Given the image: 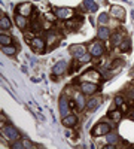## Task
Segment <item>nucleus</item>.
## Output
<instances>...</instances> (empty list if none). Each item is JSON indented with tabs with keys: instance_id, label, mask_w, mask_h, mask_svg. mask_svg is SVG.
I'll list each match as a JSON object with an SVG mask.
<instances>
[{
	"instance_id": "f257e3e1",
	"label": "nucleus",
	"mask_w": 134,
	"mask_h": 149,
	"mask_svg": "<svg viewBox=\"0 0 134 149\" xmlns=\"http://www.w3.org/2000/svg\"><path fill=\"white\" fill-rule=\"evenodd\" d=\"M2 134L3 137H6L7 140H16V139H20V131H16L14 127L11 125H7V127H3L2 128Z\"/></svg>"
},
{
	"instance_id": "f03ea898",
	"label": "nucleus",
	"mask_w": 134,
	"mask_h": 149,
	"mask_svg": "<svg viewBox=\"0 0 134 149\" xmlns=\"http://www.w3.org/2000/svg\"><path fill=\"white\" fill-rule=\"evenodd\" d=\"M110 131V127L106 124V122H100L98 125H95L93 128V136L98 137V136H103V134H107Z\"/></svg>"
},
{
	"instance_id": "7ed1b4c3",
	"label": "nucleus",
	"mask_w": 134,
	"mask_h": 149,
	"mask_svg": "<svg viewBox=\"0 0 134 149\" xmlns=\"http://www.w3.org/2000/svg\"><path fill=\"white\" fill-rule=\"evenodd\" d=\"M104 52V48L100 42H94L91 43V46H89V54L94 55V57H98V55H101Z\"/></svg>"
},
{
	"instance_id": "20e7f679",
	"label": "nucleus",
	"mask_w": 134,
	"mask_h": 149,
	"mask_svg": "<svg viewBox=\"0 0 134 149\" xmlns=\"http://www.w3.org/2000/svg\"><path fill=\"white\" fill-rule=\"evenodd\" d=\"M55 15L58 18L67 20V18H71V16H73V11H71L70 7H60V9L55 11Z\"/></svg>"
},
{
	"instance_id": "39448f33",
	"label": "nucleus",
	"mask_w": 134,
	"mask_h": 149,
	"mask_svg": "<svg viewBox=\"0 0 134 149\" xmlns=\"http://www.w3.org/2000/svg\"><path fill=\"white\" fill-rule=\"evenodd\" d=\"M84 79H85V81H88V79H89L91 82H95V84H97L98 81L101 79V76H100V73H98V72H95V70H89L88 73H85V75H84Z\"/></svg>"
},
{
	"instance_id": "423d86ee",
	"label": "nucleus",
	"mask_w": 134,
	"mask_h": 149,
	"mask_svg": "<svg viewBox=\"0 0 134 149\" xmlns=\"http://www.w3.org/2000/svg\"><path fill=\"white\" fill-rule=\"evenodd\" d=\"M69 107H70V103L67 101V99H66V97H61V99H60V113H61L63 116L67 115Z\"/></svg>"
},
{
	"instance_id": "0eeeda50",
	"label": "nucleus",
	"mask_w": 134,
	"mask_h": 149,
	"mask_svg": "<svg viewBox=\"0 0 134 149\" xmlns=\"http://www.w3.org/2000/svg\"><path fill=\"white\" fill-rule=\"evenodd\" d=\"M95 90H97L95 82H86V84H82V93H84V94H94Z\"/></svg>"
},
{
	"instance_id": "6e6552de",
	"label": "nucleus",
	"mask_w": 134,
	"mask_h": 149,
	"mask_svg": "<svg viewBox=\"0 0 134 149\" xmlns=\"http://www.w3.org/2000/svg\"><path fill=\"white\" fill-rule=\"evenodd\" d=\"M18 12H20L22 16L30 15V14L33 12V6H31V3H24V5H21L20 7H18Z\"/></svg>"
},
{
	"instance_id": "1a4fd4ad",
	"label": "nucleus",
	"mask_w": 134,
	"mask_h": 149,
	"mask_svg": "<svg viewBox=\"0 0 134 149\" xmlns=\"http://www.w3.org/2000/svg\"><path fill=\"white\" fill-rule=\"evenodd\" d=\"M66 69H67V63H66V61H60V63H57L55 66H54L52 72L55 75H61V73L66 72Z\"/></svg>"
},
{
	"instance_id": "9d476101",
	"label": "nucleus",
	"mask_w": 134,
	"mask_h": 149,
	"mask_svg": "<svg viewBox=\"0 0 134 149\" xmlns=\"http://www.w3.org/2000/svg\"><path fill=\"white\" fill-rule=\"evenodd\" d=\"M70 51H71V54H73L75 57H82L84 54H85V48L82 46V45H73L70 48Z\"/></svg>"
},
{
	"instance_id": "9b49d317",
	"label": "nucleus",
	"mask_w": 134,
	"mask_h": 149,
	"mask_svg": "<svg viewBox=\"0 0 134 149\" xmlns=\"http://www.w3.org/2000/svg\"><path fill=\"white\" fill-rule=\"evenodd\" d=\"M112 15L113 16H116V18H119V20H124L125 18V12H124V9L121 6H112Z\"/></svg>"
},
{
	"instance_id": "f8f14e48",
	"label": "nucleus",
	"mask_w": 134,
	"mask_h": 149,
	"mask_svg": "<svg viewBox=\"0 0 134 149\" xmlns=\"http://www.w3.org/2000/svg\"><path fill=\"white\" fill-rule=\"evenodd\" d=\"M76 122H78V118L75 115H66L64 119H63V124L66 127H73V125H76Z\"/></svg>"
},
{
	"instance_id": "ddd939ff",
	"label": "nucleus",
	"mask_w": 134,
	"mask_h": 149,
	"mask_svg": "<svg viewBox=\"0 0 134 149\" xmlns=\"http://www.w3.org/2000/svg\"><path fill=\"white\" fill-rule=\"evenodd\" d=\"M84 7H86L89 12H95L98 9V5L94 2V0H85V2H84Z\"/></svg>"
},
{
	"instance_id": "4468645a",
	"label": "nucleus",
	"mask_w": 134,
	"mask_h": 149,
	"mask_svg": "<svg viewBox=\"0 0 134 149\" xmlns=\"http://www.w3.org/2000/svg\"><path fill=\"white\" fill-rule=\"evenodd\" d=\"M98 37H100L101 40L109 39V37H110V33H109V30H107L106 27H100V29H98Z\"/></svg>"
},
{
	"instance_id": "2eb2a0df",
	"label": "nucleus",
	"mask_w": 134,
	"mask_h": 149,
	"mask_svg": "<svg viewBox=\"0 0 134 149\" xmlns=\"http://www.w3.org/2000/svg\"><path fill=\"white\" fill-rule=\"evenodd\" d=\"M0 27H2V30H6L11 27V20L7 18V16H2V21H0Z\"/></svg>"
},
{
	"instance_id": "dca6fc26",
	"label": "nucleus",
	"mask_w": 134,
	"mask_h": 149,
	"mask_svg": "<svg viewBox=\"0 0 134 149\" xmlns=\"http://www.w3.org/2000/svg\"><path fill=\"white\" fill-rule=\"evenodd\" d=\"M2 51L5 52V54H7V55H14L15 52H16V49H15L14 46H11V45H5V46H2Z\"/></svg>"
},
{
	"instance_id": "f3484780",
	"label": "nucleus",
	"mask_w": 134,
	"mask_h": 149,
	"mask_svg": "<svg viewBox=\"0 0 134 149\" xmlns=\"http://www.w3.org/2000/svg\"><path fill=\"white\" fill-rule=\"evenodd\" d=\"M15 21H16V24H18V27H20V29H25V25H27V21H25V18H24V16L18 15L16 18H15Z\"/></svg>"
},
{
	"instance_id": "a211bd4d",
	"label": "nucleus",
	"mask_w": 134,
	"mask_h": 149,
	"mask_svg": "<svg viewBox=\"0 0 134 149\" xmlns=\"http://www.w3.org/2000/svg\"><path fill=\"white\" fill-rule=\"evenodd\" d=\"M31 45H33L34 48H39V49H40V48L45 46V42H43L42 39H39V37H36V39L31 40Z\"/></svg>"
},
{
	"instance_id": "6ab92c4d",
	"label": "nucleus",
	"mask_w": 134,
	"mask_h": 149,
	"mask_svg": "<svg viewBox=\"0 0 134 149\" xmlns=\"http://www.w3.org/2000/svg\"><path fill=\"white\" fill-rule=\"evenodd\" d=\"M76 101H78V107L79 109H82L85 106V99H84L82 94H76Z\"/></svg>"
},
{
	"instance_id": "aec40b11",
	"label": "nucleus",
	"mask_w": 134,
	"mask_h": 149,
	"mask_svg": "<svg viewBox=\"0 0 134 149\" xmlns=\"http://www.w3.org/2000/svg\"><path fill=\"white\" fill-rule=\"evenodd\" d=\"M110 39H112L113 45H118V43H121V40H122V36H121L119 33H115V34H112V36H110Z\"/></svg>"
},
{
	"instance_id": "412c9836",
	"label": "nucleus",
	"mask_w": 134,
	"mask_h": 149,
	"mask_svg": "<svg viewBox=\"0 0 134 149\" xmlns=\"http://www.w3.org/2000/svg\"><path fill=\"white\" fill-rule=\"evenodd\" d=\"M0 43H2V46L11 45V37H9L7 34H2V36H0Z\"/></svg>"
},
{
	"instance_id": "4be33fe9",
	"label": "nucleus",
	"mask_w": 134,
	"mask_h": 149,
	"mask_svg": "<svg viewBox=\"0 0 134 149\" xmlns=\"http://www.w3.org/2000/svg\"><path fill=\"white\" fill-rule=\"evenodd\" d=\"M109 116H110L113 121H119L121 116H122V113H121V112H109Z\"/></svg>"
},
{
	"instance_id": "5701e85b",
	"label": "nucleus",
	"mask_w": 134,
	"mask_h": 149,
	"mask_svg": "<svg viewBox=\"0 0 134 149\" xmlns=\"http://www.w3.org/2000/svg\"><path fill=\"white\" fill-rule=\"evenodd\" d=\"M100 104V99H95V100H91L88 103V107L89 109H97V106Z\"/></svg>"
},
{
	"instance_id": "b1692460",
	"label": "nucleus",
	"mask_w": 134,
	"mask_h": 149,
	"mask_svg": "<svg viewBox=\"0 0 134 149\" xmlns=\"http://www.w3.org/2000/svg\"><path fill=\"white\" fill-rule=\"evenodd\" d=\"M130 46H131V42H130L128 39H127V40H124V42L121 43V49H122L124 52H125V51H128V49H130Z\"/></svg>"
},
{
	"instance_id": "393cba45",
	"label": "nucleus",
	"mask_w": 134,
	"mask_h": 149,
	"mask_svg": "<svg viewBox=\"0 0 134 149\" xmlns=\"http://www.w3.org/2000/svg\"><path fill=\"white\" fill-rule=\"evenodd\" d=\"M89 58H91V54H84L82 57H79V61L80 63H86V61H89Z\"/></svg>"
},
{
	"instance_id": "a878e982",
	"label": "nucleus",
	"mask_w": 134,
	"mask_h": 149,
	"mask_svg": "<svg viewBox=\"0 0 134 149\" xmlns=\"http://www.w3.org/2000/svg\"><path fill=\"white\" fill-rule=\"evenodd\" d=\"M11 148L12 149H21V148H25V145H24V142H16V143L11 145Z\"/></svg>"
},
{
	"instance_id": "bb28decb",
	"label": "nucleus",
	"mask_w": 134,
	"mask_h": 149,
	"mask_svg": "<svg viewBox=\"0 0 134 149\" xmlns=\"http://www.w3.org/2000/svg\"><path fill=\"white\" fill-rule=\"evenodd\" d=\"M98 22H100V24L107 22V15H106V14H101L100 16H98Z\"/></svg>"
},
{
	"instance_id": "cd10ccee",
	"label": "nucleus",
	"mask_w": 134,
	"mask_h": 149,
	"mask_svg": "<svg viewBox=\"0 0 134 149\" xmlns=\"http://www.w3.org/2000/svg\"><path fill=\"white\" fill-rule=\"evenodd\" d=\"M107 142H115V140L116 139H118V136H116V134H109V133H107Z\"/></svg>"
},
{
	"instance_id": "c85d7f7f",
	"label": "nucleus",
	"mask_w": 134,
	"mask_h": 149,
	"mask_svg": "<svg viewBox=\"0 0 134 149\" xmlns=\"http://www.w3.org/2000/svg\"><path fill=\"white\" fill-rule=\"evenodd\" d=\"M57 39V34H54V33H51L49 34V37H48V43H49V45H51V43L54 42V40H55Z\"/></svg>"
},
{
	"instance_id": "c756f323",
	"label": "nucleus",
	"mask_w": 134,
	"mask_h": 149,
	"mask_svg": "<svg viewBox=\"0 0 134 149\" xmlns=\"http://www.w3.org/2000/svg\"><path fill=\"white\" fill-rule=\"evenodd\" d=\"M31 30H33V31H39V30H40V25H39L37 22H33V25H31Z\"/></svg>"
},
{
	"instance_id": "7c9ffc66",
	"label": "nucleus",
	"mask_w": 134,
	"mask_h": 149,
	"mask_svg": "<svg viewBox=\"0 0 134 149\" xmlns=\"http://www.w3.org/2000/svg\"><path fill=\"white\" fill-rule=\"evenodd\" d=\"M115 103H116V104H122V97H116V99H115Z\"/></svg>"
},
{
	"instance_id": "2f4dec72",
	"label": "nucleus",
	"mask_w": 134,
	"mask_h": 149,
	"mask_svg": "<svg viewBox=\"0 0 134 149\" xmlns=\"http://www.w3.org/2000/svg\"><path fill=\"white\" fill-rule=\"evenodd\" d=\"M133 118H134V113H133Z\"/></svg>"
}]
</instances>
